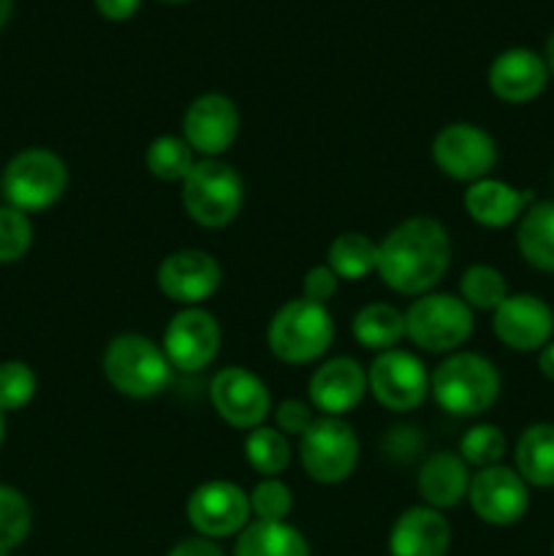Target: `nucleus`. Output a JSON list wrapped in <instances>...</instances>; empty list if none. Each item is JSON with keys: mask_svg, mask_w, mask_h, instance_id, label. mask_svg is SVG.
Segmentation results:
<instances>
[{"mask_svg": "<svg viewBox=\"0 0 554 556\" xmlns=\"http://www.w3.org/2000/svg\"><path fill=\"white\" fill-rule=\"evenodd\" d=\"M451 239L440 220L416 215L402 220L378 242V277L402 296H424L445 277Z\"/></svg>", "mask_w": 554, "mask_h": 556, "instance_id": "f257e3e1", "label": "nucleus"}, {"mask_svg": "<svg viewBox=\"0 0 554 556\" xmlns=\"http://www.w3.org/2000/svg\"><path fill=\"white\" fill-rule=\"evenodd\" d=\"M429 391L451 416H481L498 402L500 372L481 353H451L429 375Z\"/></svg>", "mask_w": 554, "mask_h": 556, "instance_id": "f03ea898", "label": "nucleus"}, {"mask_svg": "<svg viewBox=\"0 0 554 556\" xmlns=\"http://www.w3.org/2000/svg\"><path fill=\"white\" fill-rule=\"evenodd\" d=\"M335 342V320L324 304L291 299L269 320L266 345L286 364H313Z\"/></svg>", "mask_w": 554, "mask_h": 556, "instance_id": "7ed1b4c3", "label": "nucleus"}, {"mask_svg": "<svg viewBox=\"0 0 554 556\" xmlns=\"http://www.w3.org/2000/svg\"><path fill=\"white\" fill-rule=\"evenodd\" d=\"M103 375L123 396L152 400L172 383V364L150 337L119 334L103 353Z\"/></svg>", "mask_w": 554, "mask_h": 556, "instance_id": "20e7f679", "label": "nucleus"}, {"mask_svg": "<svg viewBox=\"0 0 554 556\" xmlns=\"http://www.w3.org/2000/svg\"><path fill=\"white\" fill-rule=\"evenodd\" d=\"M182 206L201 228H223L239 215L244 199V185L237 168L217 157L196 161L182 179Z\"/></svg>", "mask_w": 554, "mask_h": 556, "instance_id": "39448f33", "label": "nucleus"}, {"mask_svg": "<svg viewBox=\"0 0 554 556\" xmlns=\"http://www.w3.org/2000/svg\"><path fill=\"white\" fill-rule=\"evenodd\" d=\"M0 188L9 199V206H16L22 212H41L49 210L65 193L68 168L58 152L30 147L11 157Z\"/></svg>", "mask_w": 554, "mask_h": 556, "instance_id": "423d86ee", "label": "nucleus"}, {"mask_svg": "<svg viewBox=\"0 0 554 556\" xmlns=\"http://www.w3.org/2000/svg\"><path fill=\"white\" fill-rule=\"evenodd\" d=\"M473 329V309L451 293H424L405 313V334L429 353H454L470 340Z\"/></svg>", "mask_w": 554, "mask_h": 556, "instance_id": "0eeeda50", "label": "nucleus"}, {"mask_svg": "<svg viewBox=\"0 0 554 556\" xmlns=\"http://www.w3.org/2000/svg\"><path fill=\"white\" fill-rule=\"evenodd\" d=\"M299 459L315 483H342L358 465L356 432L342 418L318 416L299 438Z\"/></svg>", "mask_w": 554, "mask_h": 556, "instance_id": "6e6552de", "label": "nucleus"}, {"mask_svg": "<svg viewBox=\"0 0 554 556\" xmlns=\"http://www.w3.org/2000/svg\"><path fill=\"white\" fill-rule=\"evenodd\" d=\"M367 386L386 410L407 413L429 396V372L418 356L391 348L369 364Z\"/></svg>", "mask_w": 554, "mask_h": 556, "instance_id": "1a4fd4ad", "label": "nucleus"}, {"mask_svg": "<svg viewBox=\"0 0 554 556\" xmlns=\"http://www.w3.org/2000/svg\"><path fill=\"white\" fill-rule=\"evenodd\" d=\"M435 166L459 182H478L489 177L498 163V144L492 136L473 123H451L432 141Z\"/></svg>", "mask_w": 554, "mask_h": 556, "instance_id": "9d476101", "label": "nucleus"}, {"mask_svg": "<svg viewBox=\"0 0 554 556\" xmlns=\"http://www.w3.org/2000/svg\"><path fill=\"white\" fill-rule=\"evenodd\" d=\"M190 527L201 538H231L250 525V497L231 481H206L188 497L185 505Z\"/></svg>", "mask_w": 554, "mask_h": 556, "instance_id": "9b49d317", "label": "nucleus"}, {"mask_svg": "<svg viewBox=\"0 0 554 556\" xmlns=\"http://www.w3.org/2000/svg\"><path fill=\"white\" fill-rule=\"evenodd\" d=\"M163 353L182 372H199L215 362L221 351V324L204 307H185L163 331Z\"/></svg>", "mask_w": 554, "mask_h": 556, "instance_id": "f8f14e48", "label": "nucleus"}, {"mask_svg": "<svg viewBox=\"0 0 554 556\" xmlns=\"http://www.w3.org/2000/svg\"><path fill=\"white\" fill-rule=\"evenodd\" d=\"M467 503L483 525L511 527L530 508V492L519 472L505 465H494L483 467L470 478Z\"/></svg>", "mask_w": 554, "mask_h": 556, "instance_id": "ddd939ff", "label": "nucleus"}, {"mask_svg": "<svg viewBox=\"0 0 554 556\" xmlns=\"http://www.w3.org/2000/svg\"><path fill=\"white\" fill-rule=\"evenodd\" d=\"M212 407L234 429H255L272 410V394L264 380L244 367H226L212 378Z\"/></svg>", "mask_w": 554, "mask_h": 556, "instance_id": "4468645a", "label": "nucleus"}, {"mask_svg": "<svg viewBox=\"0 0 554 556\" xmlns=\"http://www.w3.org/2000/svg\"><path fill=\"white\" fill-rule=\"evenodd\" d=\"M492 329L511 351H541L554 337V309L536 293H508L494 309Z\"/></svg>", "mask_w": 554, "mask_h": 556, "instance_id": "2eb2a0df", "label": "nucleus"}, {"mask_svg": "<svg viewBox=\"0 0 554 556\" xmlns=\"http://www.w3.org/2000/svg\"><path fill=\"white\" fill-rule=\"evenodd\" d=\"M239 134V109L223 92H204L182 117V139L204 157H217L234 144Z\"/></svg>", "mask_w": 554, "mask_h": 556, "instance_id": "dca6fc26", "label": "nucleus"}, {"mask_svg": "<svg viewBox=\"0 0 554 556\" xmlns=\"http://www.w3.org/2000/svg\"><path fill=\"white\" fill-rule=\"evenodd\" d=\"M223 280L221 264L204 250H177L158 266V288L172 302L196 307L217 291Z\"/></svg>", "mask_w": 554, "mask_h": 556, "instance_id": "f3484780", "label": "nucleus"}, {"mask_svg": "<svg viewBox=\"0 0 554 556\" xmlns=\"http://www.w3.org/2000/svg\"><path fill=\"white\" fill-rule=\"evenodd\" d=\"M310 402L320 416L342 418L345 413L356 410L358 402L369 391L367 372L362 364L351 356H337L320 364L310 378Z\"/></svg>", "mask_w": 554, "mask_h": 556, "instance_id": "a211bd4d", "label": "nucleus"}, {"mask_svg": "<svg viewBox=\"0 0 554 556\" xmlns=\"http://www.w3.org/2000/svg\"><path fill=\"white\" fill-rule=\"evenodd\" d=\"M489 90L505 103H530L546 90V60L527 47L500 52L489 65Z\"/></svg>", "mask_w": 554, "mask_h": 556, "instance_id": "6ab92c4d", "label": "nucleus"}, {"mask_svg": "<svg viewBox=\"0 0 554 556\" xmlns=\"http://www.w3.org/2000/svg\"><path fill=\"white\" fill-rule=\"evenodd\" d=\"M451 546V525L429 505L402 510L389 535L391 556H445Z\"/></svg>", "mask_w": 554, "mask_h": 556, "instance_id": "aec40b11", "label": "nucleus"}, {"mask_svg": "<svg viewBox=\"0 0 554 556\" xmlns=\"http://www.w3.org/2000/svg\"><path fill=\"white\" fill-rule=\"evenodd\" d=\"M532 204L530 190H519L503 179L483 177L465 190V212L483 228H505Z\"/></svg>", "mask_w": 554, "mask_h": 556, "instance_id": "412c9836", "label": "nucleus"}, {"mask_svg": "<svg viewBox=\"0 0 554 556\" xmlns=\"http://www.w3.org/2000/svg\"><path fill=\"white\" fill-rule=\"evenodd\" d=\"M470 478V467L459 454L438 451L418 470V494L435 510L454 508L467 497Z\"/></svg>", "mask_w": 554, "mask_h": 556, "instance_id": "4be33fe9", "label": "nucleus"}, {"mask_svg": "<svg viewBox=\"0 0 554 556\" xmlns=\"http://www.w3.org/2000/svg\"><path fill=\"white\" fill-rule=\"evenodd\" d=\"M516 248L538 271H554V201H532L519 217Z\"/></svg>", "mask_w": 554, "mask_h": 556, "instance_id": "5701e85b", "label": "nucleus"}, {"mask_svg": "<svg viewBox=\"0 0 554 556\" xmlns=\"http://www.w3.org/2000/svg\"><path fill=\"white\" fill-rule=\"evenodd\" d=\"M514 462L527 486H554V424H530L516 440Z\"/></svg>", "mask_w": 554, "mask_h": 556, "instance_id": "b1692460", "label": "nucleus"}, {"mask_svg": "<svg viewBox=\"0 0 554 556\" xmlns=\"http://www.w3.org/2000/svg\"><path fill=\"white\" fill-rule=\"evenodd\" d=\"M234 556H310V546L286 521H250L239 532Z\"/></svg>", "mask_w": 554, "mask_h": 556, "instance_id": "393cba45", "label": "nucleus"}, {"mask_svg": "<svg viewBox=\"0 0 554 556\" xmlns=\"http://www.w3.org/2000/svg\"><path fill=\"white\" fill-rule=\"evenodd\" d=\"M353 337L367 351H391L405 337V313L386 302L367 304L353 318Z\"/></svg>", "mask_w": 554, "mask_h": 556, "instance_id": "a878e982", "label": "nucleus"}, {"mask_svg": "<svg viewBox=\"0 0 554 556\" xmlns=\"http://www.w3.org/2000/svg\"><path fill=\"white\" fill-rule=\"evenodd\" d=\"M326 266L335 271L340 280H362L369 271L378 269V242L367 233L348 231L335 237L326 253Z\"/></svg>", "mask_w": 554, "mask_h": 556, "instance_id": "bb28decb", "label": "nucleus"}, {"mask_svg": "<svg viewBox=\"0 0 554 556\" xmlns=\"http://www.w3.org/2000/svg\"><path fill=\"white\" fill-rule=\"evenodd\" d=\"M244 456L255 472L264 478H277L291 465V445L277 427H255L244 440Z\"/></svg>", "mask_w": 554, "mask_h": 556, "instance_id": "cd10ccee", "label": "nucleus"}, {"mask_svg": "<svg viewBox=\"0 0 554 556\" xmlns=\"http://www.w3.org/2000/svg\"><path fill=\"white\" fill-rule=\"evenodd\" d=\"M147 172L161 182H182L196 166L193 150L179 136H158L150 147H147Z\"/></svg>", "mask_w": 554, "mask_h": 556, "instance_id": "c85d7f7f", "label": "nucleus"}, {"mask_svg": "<svg viewBox=\"0 0 554 556\" xmlns=\"http://www.w3.org/2000/svg\"><path fill=\"white\" fill-rule=\"evenodd\" d=\"M508 296V282L503 271L489 264L467 266L459 280V299L470 309H498Z\"/></svg>", "mask_w": 554, "mask_h": 556, "instance_id": "c756f323", "label": "nucleus"}, {"mask_svg": "<svg viewBox=\"0 0 554 556\" xmlns=\"http://www.w3.org/2000/svg\"><path fill=\"white\" fill-rule=\"evenodd\" d=\"M505 451H508V440H505L503 429L494 424H476L467 429L459 440V456L467 462V467H494L503 462Z\"/></svg>", "mask_w": 554, "mask_h": 556, "instance_id": "7c9ffc66", "label": "nucleus"}, {"mask_svg": "<svg viewBox=\"0 0 554 556\" xmlns=\"http://www.w3.org/2000/svg\"><path fill=\"white\" fill-rule=\"evenodd\" d=\"M33 525L30 503L14 486L0 483V554H9L27 538Z\"/></svg>", "mask_w": 554, "mask_h": 556, "instance_id": "2f4dec72", "label": "nucleus"}, {"mask_svg": "<svg viewBox=\"0 0 554 556\" xmlns=\"http://www.w3.org/2000/svg\"><path fill=\"white\" fill-rule=\"evenodd\" d=\"M248 497L255 521H286L293 510V494L280 478H264Z\"/></svg>", "mask_w": 554, "mask_h": 556, "instance_id": "473e14b6", "label": "nucleus"}, {"mask_svg": "<svg viewBox=\"0 0 554 556\" xmlns=\"http://www.w3.org/2000/svg\"><path fill=\"white\" fill-rule=\"evenodd\" d=\"M33 223L16 206H0V264H14L30 250Z\"/></svg>", "mask_w": 554, "mask_h": 556, "instance_id": "72a5a7b5", "label": "nucleus"}, {"mask_svg": "<svg viewBox=\"0 0 554 556\" xmlns=\"http://www.w3.org/2000/svg\"><path fill=\"white\" fill-rule=\"evenodd\" d=\"M36 372L25 362L0 364V410H20L36 396Z\"/></svg>", "mask_w": 554, "mask_h": 556, "instance_id": "f704fd0d", "label": "nucleus"}, {"mask_svg": "<svg viewBox=\"0 0 554 556\" xmlns=\"http://www.w3.org/2000/svg\"><path fill=\"white\" fill-rule=\"evenodd\" d=\"M275 421L277 429H280L286 438H302L310 429V424L315 421V416L313 410H310V405H304V402L282 400L275 410Z\"/></svg>", "mask_w": 554, "mask_h": 556, "instance_id": "c9c22d12", "label": "nucleus"}, {"mask_svg": "<svg viewBox=\"0 0 554 556\" xmlns=\"http://www.w3.org/2000/svg\"><path fill=\"white\" fill-rule=\"evenodd\" d=\"M337 288H340V277H337L329 266H313V269L304 275L302 296L307 299V302L324 304L326 307V302L335 299Z\"/></svg>", "mask_w": 554, "mask_h": 556, "instance_id": "e433bc0d", "label": "nucleus"}, {"mask_svg": "<svg viewBox=\"0 0 554 556\" xmlns=\"http://www.w3.org/2000/svg\"><path fill=\"white\" fill-rule=\"evenodd\" d=\"M168 556H226L223 548L217 546L210 538H188V541H179L177 546L168 552Z\"/></svg>", "mask_w": 554, "mask_h": 556, "instance_id": "4c0bfd02", "label": "nucleus"}, {"mask_svg": "<svg viewBox=\"0 0 554 556\" xmlns=\"http://www.w3.org/2000/svg\"><path fill=\"white\" fill-rule=\"evenodd\" d=\"M139 3L141 0H96V9H98V14L106 16V20L123 22V20H130V16L136 14Z\"/></svg>", "mask_w": 554, "mask_h": 556, "instance_id": "58836bf2", "label": "nucleus"}, {"mask_svg": "<svg viewBox=\"0 0 554 556\" xmlns=\"http://www.w3.org/2000/svg\"><path fill=\"white\" fill-rule=\"evenodd\" d=\"M538 369H541L543 378L554 383V340L546 342V345L538 351Z\"/></svg>", "mask_w": 554, "mask_h": 556, "instance_id": "ea45409f", "label": "nucleus"}, {"mask_svg": "<svg viewBox=\"0 0 554 556\" xmlns=\"http://www.w3.org/2000/svg\"><path fill=\"white\" fill-rule=\"evenodd\" d=\"M543 60H546V68H549V74L554 76V33H552V36L546 38V58H543Z\"/></svg>", "mask_w": 554, "mask_h": 556, "instance_id": "a19ab883", "label": "nucleus"}, {"mask_svg": "<svg viewBox=\"0 0 554 556\" xmlns=\"http://www.w3.org/2000/svg\"><path fill=\"white\" fill-rule=\"evenodd\" d=\"M11 5H14V0H0V30H3V25L9 22Z\"/></svg>", "mask_w": 554, "mask_h": 556, "instance_id": "79ce46f5", "label": "nucleus"}, {"mask_svg": "<svg viewBox=\"0 0 554 556\" xmlns=\"http://www.w3.org/2000/svg\"><path fill=\"white\" fill-rule=\"evenodd\" d=\"M3 438H5V418H3V410H0V445H3Z\"/></svg>", "mask_w": 554, "mask_h": 556, "instance_id": "37998d69", "label": "nucleus"}, {"mask_svg": "<svg viewBox=\"0 0 554 556\" xmlns=\"http://www.w3.org/2000/svg\"><path fill=\"white\" fill-rule=\"evenodd\" d=\"M163 3H188V0H163Z\"/></svg>", "mask_w": 554, "mask_h": 556, "instance_id": "c03bdc74", "label": "nucleus"}, {"mask_svg": "<svg viewBox=\"0 0 554 556\" xmlns=\"http://www.w3.org/2000/svg\"><path fill=\"white\" fill-rule=\"evenodd\" d=\"M0 556H11V554H0Z\"/></svg>", "mask_w": 554, "mask_h": 556, "instance_id": "a18cd8bd", "label": "nucleus"}, {"mask_svg": "<svg viewBox=\"0 0 554 556\" xmlns=\"http://www.w3.org/2000/svg\"><path fill=\"white\" fill-rule=\"evenodd\" d=\"M552 556H554V546H552Z\"/></svg>", "mask_w": 554, "mask_h": 556, "instance_id": "49530a36", "label": "nucleus"}]
</instances>
